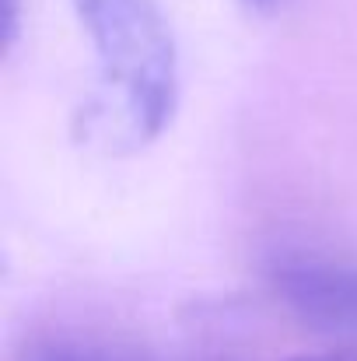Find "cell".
<instances>
[{
    "mask_svg": "<svg viewBox=\"0 0 357 361\" xmlns=\"http://www.w3.org/2000/svg\"><path fill=\"white\" fill-rule=\"evenodd\" d=\"M266 284L301 326L357 341V263L277 249L266 259Z\"/></svg>",
    "mask_w": 357,
    "mask_h": 361,
    "instance_id": "cell-2",
    "label": "cell"
},
{
    "mask_svg": "<svg viewBox=\"0 0 357 361\" xmlns=\"http://www.w3.org/2000/svg\"><path fill=\"white\" fill-rule=\"evenodd\" d=\"M18 35V0H4V42L11 46Z\"/></svg>",
    "mask_w": 357,
    "mask_h": 361,
    "instance_id": "cell-4",
    "label": "cell"
},
{
    "mask_svg": "<svg viewBox=\"0 0 357 361\" xmlns=\"http://www.w3.org/2000/svg\"><path fill=\"white\" fill-rule=\"evenodd\" d=\"M242 4H245V7H252V11H263V14H266V11H277L284 0H242Z\"/></svg>",
    "mask_w": 357,
    "mask_h": 361,
    "instance_id": "cell-6",
    "label": "cell"
},
{
    "mask_svg": "<svg viewBox=\"0 0 357 361\" xmlns=\"http://www.w3.org/2000/svg\"><path fill=\"white\" fill-rule=\"evenodd\" d=\"M287 361H357V348H344V351H326V355H298Z\"/></svg>",
    "mask_w": 357,
    "mask_h": 361,
    "instance_id": "cell-5",
    "label": "cell"
},
{
    "mask_svg": "<svg viewBox=\"0 0 357 361\" xmlns=\"http://www.w3.org/2000/svg\"><path fill=\"white\" fill-rule=\"evenodd\" d=\"M21 361H126L116 358L109 351H95L84 344H67V341H39L32 348H25Z\"/></svg>",
    "mask_w": 357,
    "mask_h": 361,
    "instance_id": "cell-3",
    "label": "cell"
},
{
    "mask_svg": "<svg viewBox=\"0 0 357 361\" xmlns=\"http://www.w3.org/2000/svg\"><path fill=\"white\" fill-rule=\"evenodd\" d=\"M95 53V88L77 106L74 137L102 154L158 140L179 109V49L161 0H67Z\"/></svg>",
    "mask_w": 357,
    "mask_h": 361,
    "instance_id": "cell-1",
    "label": "cell"
}]
</instances>
